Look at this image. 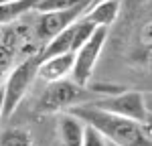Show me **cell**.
<instances>
[{
  "instance_id": "1",
  "label": "cell",
  "mask_w": 152,
  "mask_h": 146,
  "mask_svg": "<svg viewBox=\"0 0 152 146\" xmlns=\"http://www.w3.org/2000/svg\"><path fill=\"white\" fill-rule=\"evenodd\" d=\"M83 124L94 126L107 142L118 146H152L150 142V124H140L124 116H118L102 108H95L94 104H75L67 110Z\"/></svg>"
},
{
  "instance_id": "2",
  "label": "cell",
  "mask_w": 152,
  "mask_h": 146,
  "mask_svg": "<svg viewBox=\"0 0 152 146\" xmlns=\"http://www.w3.org/2000/svg\"><path fill=\"white\" fill-rule=\"evenodd\" d=\"M39 55L26 57L23 63H18L12 71H8L6 83L2 85L4 91V101H2V118H8L14 110L18 108V104L26 96L31 83L39 75Z\"/></svg>"
},
{
  "instance_id": "3",
  "label": "cell",
  "mask_w": 152,
  "mask_h": 146,
  "mask_svg": "<svg viewBox=\"0 0 152 146\" xmlns=\"http://www.w3.org/2000/svg\"><path fill=\"white\" fill-rule=\"evenodd\" d=\"M150 96L142 91H118L107 97H102L94 101L95 108H102L105 112H112L118 116H124L130 120H136L140 124H150Z\"/></svg>"
},
{
  "instance_id": "4",
  "label": "cell",
  "mask_w": 152,
  "mask_h": 146,
  "mask_svg": "<svg viewBox=\"0 0 152 146\" xmlns=\"http://www.w3.org/2000/svg\"><path fill=\"white\" fill-rule=\"evenodd\" d=\"M105 39H107V26H95L91 36L73 53L75 57H73V67H71V79L77 85L87 87V81L91 79L94 67L105 45Z\"/></svg>"
},
{
  "instance_id": "5",
  "label": "cell",
  "mask_w": 152,
  "mask_h": 146,
  "mask_svg": "<svg viewBox=\"0 0 152 146\" xmlns=\"http://www.w3.org/2000/svg\"><path fill=\"white\" fill-rule=\"evenodd\" d=\"M89 99L87 89L77 85L73 79H57V81H49V87L41 97V110L43 112H61V110H69L75 104H83Z\"/></svg>"
},
{
  "instance_id": "6",
  "label": "cell",
  "mask_w": 152,
  "mask_h": 146,
  "mask_svg": "<svg viewBox=\"0 0 152 146\" xmlns=\"http://www.w3.org/2000/svg\"><path fill=\"white\" fill-rule=\"evenodd\" d=\"M89 8V2H81L77 6H71V8H63V10H47L41 12V18H39V36L43 39H51L57 33H61L63 28H67L69 24H73L77 18H81L83 12Z\"/></svg>"
},
{
  "instance_id": "7",
  "label": "cell",
  "mask_w": 152,
  "mask_h": 146,
  "mask_svg": "<svg viewBox=\"0 0 152 146\" xmlns=\"http://www.w3.org/2000/svg\"><path fill=\"white\" fill-rule=\"evenodd\" d=\"M73 57H75L73 53H61L39 61V75L47 81H57L67 77L73 67Z\"/></svg>"
},
{
  "instance_id": "8",
  "label": "cell",
  "mask_w": 152,
  "mask_h": 146,
  "mask_svg": "<svg viewBox=\"0 0 152 146\" xmlns=\"http://www.w3.org/2000/svg\"><path fill=\"white\" fill-rule=\"evenodd\" d=\"M118 12H120V0H102L94 6H89L83 12L81 18L94 23L95 26H110L116 20Z\"/></svg>"
},
{
  "instance_id": "9",
  "label": "cell",
  "mask_w": 152,
  "mask_h": 146,
  "mask_svg": "<svg viewBox=\"0 0 152 146\" xmlns=\"http://www.w3.org/2000/svg\"><path fill=\"white\" fill-rule=\"evenodd\" d=\"M59 136L65 146H81L83 138V122L75 118L73 114H65L59 120Z\"/></svg>"
},
{
  "instance_id": "10",
  "label": "cell",
  "mask_w": 152,
  "mask_h": 146,
  "mask_svg": "<svg viewBox=\"0 0 152 146\" xmlns=\"http://www.w3.org/2000/svg\"><path fill=\"white\" fill-rule=\"evenodd\" d=\"M73 33H75V23L69 24L67 28H63L61 33H57L55 36H51L47 43V47L41 51L39 59H47L53 55H61V53H71V45H73Z\"/></svg>"
},
{
  "instance_id": "11",
  "label": "cell",
  "mask_w": 152,
  "mask_h": 146,
  "mask_svg": "<svg viewBox=\"0 0 152 146\" xmlns=\"http://www.w3.org/2000/svg\"><path fill=\"white\" fill-rule=\"evenodd\" d=\"M37 2L39 0H14V2L0 4V24H6L18 16H23L24 12L33 10L37 6Z\"/></svg>"
},
{
  "instance_id": "12",
  "label": "cell",
  "mask_w": 152,
  "mask_h": 146,
  "mask_svg": "<svg viewBox=\"0 0 152 146\" xmlns=\"http://www.w3.org/2000/svg\"><path fill=\"white\" fill-rule=\"evenodd\" d=\"M0 146H35L33 136L23 128H8L0 132Z\"/></svg>"
},
{
  "instance_id": "13",
  "label": "cell",
  "mask_w": 152,
  "mask_h": 146,
  "mask_svg": "<svg viewBox=\"0 0 152 146\" xmlns=\"http://www.w3.org/2000/svg\"><path fill=\"white\" fill-rule=\"evenodd\" d=\"M14 39L10 35L6 36V41H0V79L12 69V63H14Z\"/></svg>"
},
{
  "instance_id": "14",
  "label": "cell",
  "mask_w": 152,
  "mask_h": 146,
  "mask_svg": "<svg viewBox=\"0 0 152 146\" xmlns=\"http://www.w3.org/2000/svg\"><path fill=\"white\" fill-rule=\"evenodd\" d=\"M81 2H89V0H39L35 6V10L47 12V10H63V8H71L77 6Z\"/></svg>"
},
{
  "instance_id": "15",
  "label": "cell",
  "mask_w": 152,
  "mask_h": 146,
  "mask_svg": "<svg viewBox=\"0 0 152 146\" xmlns=\"http://www.w3.org/2000/svg\"><path fill=\"white\" fill-rule=\"evenodd\" d=\"M81 146H105V138L95 130L94 126L83 124V138H81Z\"/></svg>"
},
{
  "instance_id": "16",
  "label": "cell",
  "mask_w": 152,
  "mask_h": 146,
  "mask_svg": "<svg viewBox=\"0 0 152 146\" xmlns=\"http://www.w3.org/2000/svg\"><path fill=\"white\" fill-rule=\"evenodd\" d=\"M2 101H4V91H2V85H0V118H2Z\"/></svg>"
},
{
  "instance_id": "17",
  "label": "cell",
  "mask_w": 152,
  "mask_h": 146,
  "mask_svg": "<svg viewBox=\"0 0 152 146\" xmlns=\"http://www.w3.org/2000/svg\"><path fill=\"white\" fill-rule=\"evenodd\" d=\"M97 2H102V0H89V6H94V4H97Z\"/></svg>"
},
{
  "instance_id": "18",
  "label": "cell",
  "mask_w": 152,
  "mask_h": 146,
  "mask_svg": "<svg viewBox=\"0 0 152 146\" xmlns=\"http://www.w3.org/2000/svg\"><path fill=\"white\" fill-rule=\"evenodd\" d=\"M105 146H118V144H114V142H107V140H105Z\"/></svg>"
},
{
  "instance_id": "19",
  "label": "cell",
  "mask_w": 152,
  "mask_h": 146,
  "mask_svg": "<svg viewBox=\"0 0 152 146\" xmlns=\"http://www.w3.org/2000/svg\"><path fill=\"white\" fill-rule=\"evenodd\" d=\"M4 2H14V0H0V4H4Z\"/></svg>"
}]
</instances>
